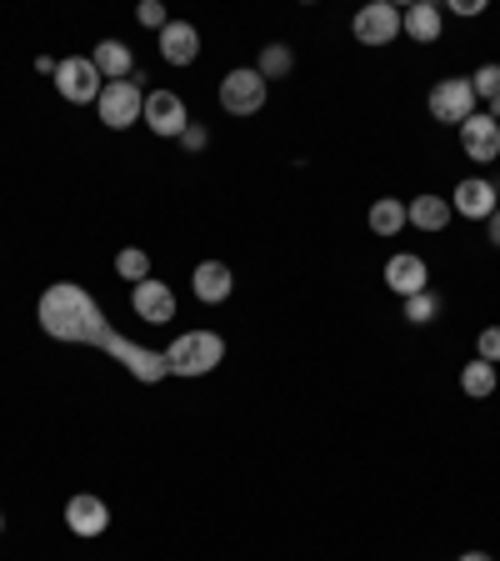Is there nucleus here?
Masks as SVG:
<instances>
[{"mask_svg": "<svg viewBox=\"0 0 500 561\" xmlns=\"http://www.w3.org/2000/svg\"><path fill=\"white\" fill-rule=\"evenodd\" d=\"M36 316H40V331L56 336V341H75V347H100V351H110L120 366L131 371L135 382L155 386V382H166V376H170L166 351L135 347V341L116 336V331H110V322H106V311L96 306V296H91L85 287H75V281H56V287L40 296Z\"/></svg>", "mask_w": 500, "mask_h": 561, "instance_id": "1", "label": "nucleus"}, {"mask_svg": "<svg viewBox=\"0 0 500 561\" xmlns=\"http://www.w3.org/2000/svg\"><path fill=\"white\" fill-rule=\"evenodd\" d=\"M166 361H170V376H211L226 361V341L215 331H186L170 341Z\"/></svg>", "mask_w": 500, "mask_h": 561, "instance_id": "2", "label": "nucleus"}, {"mask_svg": "<svg viewBox=\"0 0 500 561\" xmlns=\"http://www.w3.org/2000/svg\"><path fill=\"white\" fill-rule=\"evenodd\" d=\"M426 106L441 126H465V120L476 116V85H471V75H445V81L430 85Z\"/></svg>", "mask_w": 500, "mask_h": 561, "instance_id": "3", "label": "nucleus"}, {"mask_svg": "<svg viewBox=\"0 0 500 561\" xmlns=\"http://www.w3.org/2000/svg\"><path fill=\"white\" fill-rule=\"evenodd\" d=\"M56 91H60V101H71V106H91V101H100V91H106V75L96 71L91 56H66L56 66Z\"/></svg>", "mask_w": 500, "mask_h": 561, "instance_id": "4", "label": "nucleus"}, {"mask_svg": "<svg viewBox=\"0 0 500 561\" xmlns=\"http://www.w3.org/2000/svg\"><path fill=\"white\" fill-rule=\"evenodd\" d=\"M96 110H100V120H106L110 131H131L135 120L145 116L141 75H131V81H106V91H100Z\"/></svg>", "mask_w": 500, "mask_h": 561, "instance_id": "5", "label": "nucleus"}, {"mask_svg": "<svg viewBox=\"0 0 500 561\" xmlns=\"http://www.w3.org/2000/svg\"><path fill=\"white\" fill-rule=\"evenodd\" d=\"M265 96H271V81H265L261 71H246V66L221 81V106H226L230 116H255V110L265 106Z\"/></svg>", "mask_w": 500, "mask_h": 561, "instance_id": "6", "label": "nucleus"}, {"mask_svg": "<svg viewBox=\"0 0 500 561\" xmlns=\"http://www.w3.org/2000/svg\"><path fill=\"white\" fill-rule=\"evenodd\" d=\"M350 31H356L360 46H391V40H401V11L385 0H370L366 11H356Z\"/></svg>", "mask_w": 500, "mask_h": 561, "instance_id": "7", "label": "nucleus"}, {"mask_svg": "<svg viewBox=\"0 0 500 561\" xmlns=\"http://www.w3.org/2000/svg\"><path fill=\"white\" fill-rule=\"evenodd\" d=\"M145 126H151L155 136H166V141H180L186 136V126H191V116H186V101L176 96V91H151L145 96Z\"/></svg>", "mask_w": 500, "mask_h": 561, "instance_id": "8", "label": "nucleus"}, {"mask_svg": "<svg viewBox=\"0 0 500 561\" xmlns=\"http://www.w3.org/2000/svg\"><path fill=\"white\" fill-rule=\"evenodd\" d=\"M131 306H135V316H141L145 326H170L176 322V291H170L166 281H141V287L131 291Z\"/></svg>", "mask_w": 500, "mask_h": 561, "instance_id": "9", "label": "nucleus"}, {"mask_svg": "<svg viewBox=\"0 0 500 561\" xmlns=\"http://www.w3.org/2000/svg\"><path fill=\"white\" fill-rule=\"evenodd\" d=\"M66 526H71L75 537H106L110 506L100 502V496H91V491H81V496H71V502H66Z\"/></svg>", "mask_w": 500, "mask_h": 561, "instance_id": "10", "label": "nucleus"}, {"mask_svg": "<svg viewBox=\"0 0 500 561\" xmlns=\"http://www.w3.org/2000/svg\"><path fill=\"white\" fill-rule=\"evenodd\" d=\"M451 211H461L465 221H490V215L500 211L496 186H490V180H480V176L461 180V186H455V196H451Z\"/></svg>", "mask_w": 500, "mask_h": 561, "instance_id": "11", "label": "nucleus"}, {"mask_svg": "<svg viewBox=\"0 0 500 561\" xmlns=\"http://www.w3.org/2000/svg\"><path fill=\"white\" fill-rule=\"evenodd\" d=\"M461 151L476 161V166H490L500 155V126L490 116H471L461 126Z\"/></svg>", "mask_w": 500, "mask_h": 561, "instance_id": "12", "label": "nucleus"}, {"mask_svg": "<svg viewBox=\"0 0 500 561\" xmlns=\"http://www.w3.org/2000/svg\"><path fill=\"white\" fill-rule=\"evenodd\" d=\"M385 287L395 291V296H416V291H430V271L420 256H391L385 261Z\"/></svg>", "mask_w": 500, "mask_h": 561, "instance_id": "13", "label": "nucleus"}, {"mask_svg": "<svg viewBox=\"0 0 500 561\" xmlns=\"http://www.w3.org/2000/svg\"><path fill=\"white\" fill-rule=\"evenodd\" d=\"M191 287H195V301H205V306H221V301L236 291V276H230L226 261H201L191 276Z\"/></svg>", "mask_w": 500, "mask_h": 561, "instance_id": "14", "label": "nucleus"}, {"mask_svg": "<svg viewBox=\"0 0 500 561\" xmlns=\"http://www.w3.org/2000/svg\"><path fill=\"white\" fill-rule=\"evenodd\" d=\"M160 56L170 60V66H195V56H201V36H195L191 21H170L166 31H160Z\"/></svg>", "mask_w": 500, "mask_h": 561, "instance_id": "15", "label": "nucleus"}, {"mask_svg": "<svg viewBox=\"0 0 500 561\" xmlns=\"http://www.w3.org/2000/svg\"><path fill=\"white\" fill-rule=\"evenodd\" d=\"M441 25H445V11H441V5H430V0H420V5L401 11V31L416 40V46H430V40H441Z\"/></svg>", "mask_w": 500, "mask_h": 561, "instance_id": "16", "label": "nucleus"}, {"mask_svg": "<svg viewBox=\"0 0 500 561\" xmlns=\"http://www.w3.org/2000/svg\"><path fill=\"white\" fill-rule=\"evenodd\" d=\"M91 60H96V71L106 75V81H131L135 75V56L126 40H100V46L91 50Z\"/></svg>", "mask_w": 500, "mask_h": 561, "instance_id": "17", "label": "nucleus"}, {"mask_svg": "<svg viewBox=\"0 0 500 561\" xmlns=\"http://www.w3.org/2000/svg\"><path fill=\"white\" fill-rule=\"evenodd\" d=\"M366 221L376 236H401V231L410 226V211H405V201H395V196H381V201H370Z\"/></svg>", "mask_w": 500, "mask_h": 561, "instance_id": "18", "label": "nucleus"}, {"mask_svg": "<svg viewBox=\"0 0 500 561\" xmlns=\"http://www.w3.org/2000/svg\"><path fill=\"white\" fill-rule=\"evenodd\" d=\"M405 211H410V226H420V231H441L451 221V201L445 196H416Z\"/></svg>", "mask_w": 500, "mask_h": 561, "instance_id": "19", "label": "nucleus"}, {"mask_svg": "<svg viewBox=\"0 0 500 561\" xmlns=\"http://www.w3.org/2000/svg\"><path fill=\"white\" fill-rule=\"evenodd\" d=\"M496 386H500V376H496V366H490V361H471V366L461 371V391L476 396V401H486Z\"/></svg>", "mask_w": 500, "mask_h": 561, "instance_id": "20", "label": "nucleus"}, {"mask_svg": "<svg viewBox=\"0 0 500 561\" xmlns=\"http://www.w3.org/2000/svg\"><path fill=\"white\" fill-rule=\"evenodd\" d=\"M441 316V296L436 291H416V296H405V322L410 326H430Z\"/></svg>", "mask_w": 500, "mask_h": 561, "instance_id": "21", "label": "nucleus"}, {"mask_svg": "<svg viewBox=\"0 0 500 561\" xmlns=\"http://www.w3.org/2000/svg\"><path fill=\"white\" fill-rule=\"evenodd\" d=\"M290 66H296V50H290V46H265L255 71H261L265 81H275V75H290Z\"/></svg>", "mask_w": 500, "mask_h": 561, "instance_id": "22", "label": "nucleus"}, {"mask_svg": "<svg viewBox=\"0 0 500 561\" xmlns=\"http://www.w3.org/2000/svg\"><path fill=\"white\" fill-rule=\"evenodd\" d=\"M116 271L126 276V281H135V287H141V281H151V256L135 252V246H126V252L116 256Z\"/></svg>", "mask_w": 500, "mask_h": 561, "instance_id": "23", "label": "nucleus"}, {"mask_svg": "<svg viewBox=\"0 0 500 561\" xmlns=\"http://www.w3.org/2000/svg\"><path fill=\"white\" fill-rule=\"evenodd\" d=\"M471 85H476V101H496L500 96V66H480L476 75H471Z\"/></svg>", "mask_w": 500, "mask_h": 561, "instance_id": "24", "label": "nucleus"}, {"mask_svg": "<svg viewBox=\"0 0 500 561\" xmlns=\"http://www.w3.org/2000/svg\"><path fill=\"white\" fill-rule=\"evenodd\" d=\"M476 351H480V361H490V366H496V361H500V326H486V331H480Z\"/></svg>", "mask_w": 500, "mask_h": 561, "instance_id": "25", "label": "nucleus"}, {"mask_svg": "<svg viewBox=\"0 0 500 561\" xmlns=\"http://www.w3.org/2000/svg\"><path fill=\"white\" fill-rule=\"evenodd\" d=\"M135 15H141V25H151V31H166V25H170V15H166V5H160V0H145Z\"/></svg>", "mask_w": 500, "mask_h": 561, "instance_id": "26", "label": "nucleus"}, {"mask_svg": "<svg viewBox=\"0 0 500 561\" xmlns=\"http://www.w3.org/2000/svg\"><path fill=\"white\" fill-rule=\"evenodd\" d=\"M180 145H186V151H205V145H211V131H205V126H186V136H180Z\"/></svg>", "mask_w": 500, "mask_h": 561, "instance_id": "27", "label": "nucleus"}, {"mask_svg": "<svg viewBox=\"0 0 500 561\" xmlns=\"http://www.w3.org/2000/svg\"><path fill=\"white\" fill-rule=\"evenodd\" d=\"M451 11H455V15H480L486 5H480V0H451Z\"/></svg>", "mask_w": 500, "mask_h": 561, "instance_id": "28", "label": "nucleus"}, {"mask_svg": "<svg viewBox=\"0 0 500 561\" xmlns=\"http://www.w3.org/2000/svg\"><path fill=\"white\" fill-rule=\"evenodd\" d=\"M490 246H500V211L490 215Z\"/></svg>", "mask_w": 500, "mask_h": 561, "instance_id": "29", "label": "nucleus"}, {"mask_svg": "<svg viewBox=\"0 0 500 561\" xmlns=\"http://www.w3.org/2000/svg\"><path fill=\"white\" fill-rule=\"evenodd\" d=\"M486 106H490L486 116H490V120H500V96H496V101H486Z\"/></svg>", "mask_w": 500, "mask_h": 561, "instance_id": "30", "label": "nucleus"}, {"mask_svg": "<svg viewBox=\"0 0 500 561\" xmlns=\"http://www.w3.org/2000/svg\"><path fill=\"white\" fill-rule=\"evenodd\" d=\"M461 561H490V557H486V551H465Z\"/></svg>", "mask_w": 500, "mask_h": 561, "instance_id": "31", "label": "nucleus"}, {"mask_svg": "<svg viewBox=\"0 0 500 561\" xmlns=\"http://www.w3.org/2000/svg\"><path fill=\"white\" fill-rule=\"evenodd\" d=\"M496 201H500V180H496Z\"/></svg>", "mask_w": 500, "mask_h": 561, "instance_id": "32", "label": "nucleus"}, {"mask_svg": "<svg viewBox=\"0 0 500 561\" xmlns=\"http://www.w3.org/2000/svg\"><path fill=\"white\" fill-rule=\"evenodd\" d=\"M0 531H5V522H0Z\"/></svg>", "mask_w": 500, "mask_h": 561, "instance_id": "33", "label": "nucleus"}]
</instances>
